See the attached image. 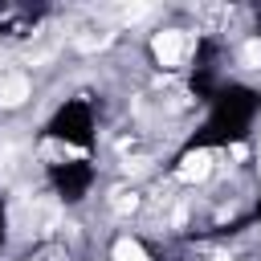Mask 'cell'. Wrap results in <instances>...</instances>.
<instances>
[{"instance_id":"1","label":"cell","mask_w":261,"mask_h":261,"mask_svg":"<svg viewBox=\"0 0 261 261\" xmlns=\"http://www.w3.org/2000/svg\"><path fill=\"white\" fill-rule=\"evenodd\" d=\"M147 49H151V61L159 69H184L192 61V53H196V33L179 29V24H163V29L151 33Z\"/></svg>"},{"instance_id":"2","label":"cell","mask_w":261,"mask_h":261,"mask_svg":"<svg viewBox=\"0 0 261 261\" xmlns=\"http://www.w3.org/2000/svg\"><path fill=\"white\" fill-rule=\"evenodd\" d=\"M212 171H216V155L208 147H192V151H184V159L175 167V179L179 184H204Z\"/></svg>"},{"instance_id":"3","label":"cell","mask_w":261,"mask_h":261,"mask_svg":"<svg viewBox=\"0 0 261 261\" xmlns=\"http://www.w3.org/2000/svg\"><path fill=\"white\" fill-rule=\"evenodd\" d=\"M29 98H33V77L29 73H20V69L0 73V110H20Z\"/></svg>"},{"instance_id":"4","label":"cell","mask_w":261,"mask_h":261,"mask_svg":"<svg viewBox=\"0 0 261 261\" xmlns=\"http://www.w3.org/2000/svg\"><path fill=\"white\" fill-rule=\"evenodd\" d=\"M110 41H114V29H110V24H98V29H82V33H73L69 45H73L77 53H98V49H106Z\"/></svg>"},{"instance_id":"5","label":"cell","mask_w":261,"mask_h":261,"mask_svg":"<svg viewBox=\"0 0 261 261\" xmlns=\"http://www.w3.org/2000/svg\"><path fill=\"white\" fill-rule=\"evenodd\" d=\"M110 261H151V253L143 249V241H135V237H118V241L110 245Z\"/></svg>"},{"instance_id":"6","label":"cell","mask_w":261,"mask_h":261,"mask_svg":"<svg viewBox=\"0 0 261 261\" xmlns=\"http://www.w3.org/2000/svg\"><path fill=\"white\" fill-rule=\"evenodd\" d=\"M139 208H143V196H139L135 188H118V192L110 196V212H114V216H135Z\"/></svg>"},{"instance_id":"7","label":"cell","mask_w":261,"mask_h":261,"mask_svg":"<svg viewBox=\"0 0 261 261\" xmlns=\"http://www.w3.org/2000/svg\"><path fill=\"white\" fill-rule=\"evenodd\" d=\"M237 61L241 69H261V37H245L237 49Z\"/></svg>"},{"instance_id":"8","label":"cell","mask_w":261,"mask_h":261,"mask_svg":"<svg viewBox=\"0 0 261 261\" xmlns=\"http://www.w3.org/2000/svg\"><path fill=\"white\" fill-rule=\"evenodd\" d=\"M12 171H16V147L0 143V179H12Z\"/></svg>"}]
</instances>
